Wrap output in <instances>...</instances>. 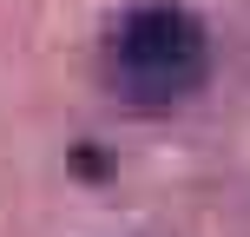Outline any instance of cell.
I'll return each mask as SVG.
<instances>
[{
  "instance_id": "cell-1",
  "label": "cell",
  "mask_w": 250,
  "mask_h": 237,
  "mask_svg": "<svg viewBox=\"0 0 250 237\" xmlns=\"http://www.w3.org/2000/svg\"><path fill=\"white\" fill-rule=\"evenodd\" d=\"M105 73L132 106H178L211 73V33L191 7H132L105 40Z\"/></svg>"
}]
</instances>
